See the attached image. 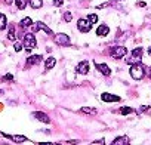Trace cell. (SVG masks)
I'll return each mask as SVG.
<instances>
[{
	"label": "cell",
	"mask_w": 151,
	"mask_h": 145,
	"mask_svg": "<svg viewBox=\"0 0 151 145\" xmlns=\"http://www.w3.org/2000/svg\"><path fill=\"white\" fill-rule=\"evenodd\" d=\"M34 117H36L37 120H40L42 123H46V124L50 121L49 117H47V114H45V113H42V111H36V113H34Z\"/></svg>",
	"instance_id": "30bf717a"
},
{
	"label": "cell",
	"mask_w": 151,
	"mask_h": 145,
	"mask_svg": "<svg viewBox=\"0 0 151 145\" xmlns=\"http://www.w3.org/2000/svg\"><path fill=\"white\" fill-rule=\"evenodd\" d=\"M8 39H9V40H15V28H14V25H11V27H9Z\"/></svg>",
	"instance_id": "44dd1931"
},
{
	"label": "cell",
	"mask_w": 151,
	"mask_h": 145,
	"mask_svg": "<svg viewBox=\"0 0 151 145\" xmlns=\"http://www.w3.org/2000/svg\"><path fill=\"white\" fill-rule=\"evenodd\" d=\"M21 25H22V27H28V25H33V19L27 17V18H24V19L21 21Z\"/></svg>",
	"instance_id": "ffe728a7"
},
{
	"label": "cell",
	"mask_w": 151,
	"mask_h": 145,
	"mask_svg": "<svg viewBox=\"0 0 151 145\" xmlns=\"http://www.w3.org/2000/svg\"><path fill=\"white\" fill-rule=\"evenodd\" d=\"M15 5L18 9H25L27 6V0H15Z\"/></svg>",
	"instance_id": "d6986e66"
},
{
	"label": "cell",
	"mask_w": 151,
	"mask_h": 145,
	"mask_svg": "<svg viewBox=\"0 0 151 145\" xmlns=\"http://www.w3.org/2000/svg\"><path fill=\"white\" fill-rule=\"evenodd\" d=\"M150 70H151V68H150Z\"/></svg>",
	"instance_id": "836d02e7"
},
{
	"label": "cell",
	"mask_w": 151,
	"mask_h": 145,
	"mask_svg": "<svg viewBox=\"0 0 151 145\" xmlns=\"http://www.w3.org/2000/svg\"><path fill=\"white\" fill-rule=\"evenodd\" d=\"M77 72H80V74H88L89 72V62L88 61H82L77 65Z\"/></svg>",
	"instance_id": "ba28073f"
},
{
	"label": "cell",
	"mask_w": 151,
	"mask_h": 145,
	"mask_svg": "<svg viewBox=\"0 0 151 145\" xmlns=\"http://www.w3.org/2000/svg\"><path fill=\"white\" fill-rule=\"evenodd\" d=\"M95 67H96V68H98V70L102 72L104 76H110V74H111V70L108 68V65H107V64H96Z\"/></svg>",
	"instance_id": "8fae6325"
},
{
	"label": "cell",
	"mask_w": 151,
	"mask_h": 145,
	"mask_svg": "<svg viewBox=\"0 0 151 145\" xmlns=\"http://www.w3.org/2000/svg\"><path fill=\"white\" fill-rule=\"evenodd\" d=\"M6 25H8V19H6V17H5L3 14H0V31L5 30Z\"/></svg>",
	"instance_id": "e0dca14e"
},
{
	"label": "cell",
	"mask_w": 151,
	"mask_h": 145,
	"mask_svg": "<svg viewBox=\"0 0 151 145\" xmlns=\"http://www.w3.org/2000/svg\"><path fill=\"white\" fill-rule=\"evenodd\" d=\"M77 27H79L80 31L88 33V31H91V28H92V22H91L89 19H79V21H77Z\"/></svg>",
	"instance_id": "277c9868"
},
{
	"label": "cell",
	"mask_w": 151,
	"mask_h": 145,
	"mask_svg": "<svg viewBox=\"0 0 151 145\" xmlns=\"http://www.w3.org/2000/svg\"><path fill=\"white\" fill-rule=\"evenodd\" d=\"M71 19H73V15H71V12H65V14H64V21H65V22H70Z\"/></svg>",
	"instance_id": "603a6c76"
},
{
	"label": "cell",
	"mask_w": 151,
	"mask_h": 145,
	"mask_svg": "<svg viewBox=\"0 0 151 145\" xmlns=\"http://www.w3.org/2000/svg\"><path fill=\"white\" fill-rule=\"evenodd\" d=\"M80 111H82V113H86V114H96V110H93V108H86V107L82 108Z\"/></svg>",
	"instance_id": "7402d4cb"
},
{
	"label": "cell",
	"mask_w": 151,
	"mask_h": 145,
	"mask_svg": "<svg viewBox=\"0 0 151 145\" xmlns=\"http://www.w3.org/2000/svg\"><path fill=\"white\" fill-rule=\"evenodd\" d=\"M39 30H42L43 33H46V34H52V30L47 27V25H45L43 22H36V24H33V31H39Z\"/></svg>",
	"instance_id": "5b68a950"
},
{
	"label": "cell",
	"mask_w": 151,
	"mask_h": 145,
	"mask_svg": "<svg viewBox=\"0 0 151 145\" xmlns=\"http://www.w3.org/2000/svg\"><path fill=\"white\" fill-rule=\"evenodd\" d=\"M0 135H2V132H0Z\"/></svg>",
	"instance_id": "1f68e13d"
},
{
	"label": "cell",
	"mask_w": 151,
	"mask_h": 145,
	"mask_svg": "<svg viewBox=\"0 0 151 145\" xmlns=\"http://www.w3.org/2000/svg\"><path fill=\"white\" fill-rule=\"evenodd\" d=\"M117 2H120V0H117Z\"/></svg>",
	"instance_id": "d6a6232c"
},
{
	"label": "cell",
	"mask_w": 151,
	"mask_h": 145,
	"mask_svg": "<svg viewBox=\"0 0 151 145\" xmlns=\"http://www.w3.org/2000/svg\"><path fill=\"white\" fill-rule=\"evenodd\" d=\"M101 99H102L104 102H120V98H119V96L111 95V93H107V92L101 95Z\"/></svg>",
	"instance_id": "52a82bcc"
},
{
	"label": "cell",
	"mask_w": 151,
	"mask_h": 145,
	"mask_svg": "<svg viewBox=\"0 0 151 145\" xmlns=\"http://www.w3.org/2000/svg\"><path fill=\"white\" fill-rule=\"evenodd\" d=\"M117 144H129V138L127 136H120L117 139L113 141V145H117Z\"/></svg>",
	"instance_id": "2e32d148"
},
{
	"label": "cell",
	"mask_w": 151,
	"mask_h": 145,
	"mask_svg": "<svg viewBox=\"0 0 151 145\" xmlns=\"http://www.w3.org/2000/svg\"><path fill=\"white\" fill-rule=\"evenodd\" d=\"M148 53H150V55H151V47H150V49H148Z\"/></svg>",
	"instance_id": "f546056e"
},
{
	"label": "cell",
	"mask_w": 151,
	"mask_h": 145,
	"mask_svg": "<svg viewBox=\"0 0 151 145\" xmlns=\"http://www.w3.org/2000/svg\"><path fill=\"white\" fill-rule=\"evenodd\" d=\"M141 56H142V47H136V49H133V50H132V58H133V59L139 61V59H141Z\"/></svg>",
	"instance_id": "4fadbf2b"
},
{
	"label": "cell",
	"mask_w": 151,
	"mask_h": 145,
	"mask_svg": "<svg viewBox=\"0 0 151 145\" xmlns=\"http://www.w3.org/2000/svg\"><path fill=\"white\" fill-rule=\"evenodd\" d=\"M93 144H104V139H98V141H93Z\"/></svg>",
	"instance_id": "83f0119b"
},
{
	"label": "cell",
	"mask_w": 151,
	"mask_h": 145,
	"mask_svg": "<svg viewBox=\"0 0 151 145\" xmlns=\"http://www.w3.org/2000/svg\"><path fill=\"white\" fill-rule=\"evenodd\" d=\"M119 113L123 114V116H127V114H133L135 110H133V108H129V107H122V108L119 110Z\"/></svg>",
	"instance_id": "9a60e30c"
},
{
	"label": "cell",
	"mask_w": 151,
	"mask_h": 145,
	"mask_svg": "<svg viewBox=\"0 0 151 145\" xmlns=\"http://www.w3.org/2000/svg\"><path fill=\"white\" fill-rule=\"evenodd\" d=\"M88 19H89V21H91V22H92V24H95V22H96V21H98V17H96V15H95V14H91V15H89V17H88Z\"/></svg>",
	"instance_id": "cb8c5ba5"
},
{
	"label": "cell",
	"mask_w": 151,
	"mask_h": 145,
	"mask_svg": "<svg viewBox=\"0 0 151 145\" xmlns=\"http://www.w3.org/2000/svg\"><path fill=\"white\" fill-rule=\"evenodd\" d=\"M55 64H56V59L55 58H47L46 62H45V68L46 70H52L55 67Z\"/></svg>",
	"instance_id": "5bb4252c"
},
{
	"label": "cell",
	"mask_w": 151,
	"mask_h": 145,
	"mask_svg": "<svg viewBox=\"0 0 151 145\" xmlns=\"http://www.w3.org/2000/svg\"><path fill=\"white\" fill-rule=\"evenodd\" d=\"M12 79H14V76H12V74H6V76L3 77V80H12Z\"/></svg>",
	"instance_id": "4316f807"
},
{
	"label": "cell",
	"mask_w": 151,
	"mask_h": 145,
	"mask_svg": "<svg viewBox=\"0 0 151 145\" xmlns=\"http://www.w3.org/2000/svg\"><path fill=\"white\" fill-rule=\"evenodd\" d=\"M40 61H42V56H40V55H33V56H30V58L27 59L25 65H27V67H31V65H37V64H39Z\"/></svg>",
	"instance_id": "9c48e42d"
},
{
	"label": "cell",
	"mask_w": 151,
	"mask_h": 145,
	"mask_svg": "<svg viewBox=\"0 0 151 145\" xmlns=\"http://www.w3.org/2000/svg\"><path fill=\"white\" fill-rule=\"evenodd\" d=\"M129 72H130L132 79H135V80H141V79H144V76H145V68H144L142 64H135V65L130 67Z\"/></svg>",
	"instance_id": "6da1fadb"
},
{
	"label": "cell",
	"mask_w": 151,
	"mask_h": 145,
	"mask_svg": "<svg viewBox=\"0 0 151 145\" xmlns=\"http://www.w3.org/2000/svg\"><path fill=\"white\" fill-rule=\"evenodd\" d=\"M5 2H6V3L9 5V3H12V2H14V0H5Z\"/></svg>",
	"instance_id": "f1b7e54d"
},
{
	"label": "cell",
	"mask_w": 151,
	"mask_h": 145,
	"mask_svg": "<svg viewBox=\"0 0 151 145\" xmlns=\"http://www.w3.org/2000/svg\"><path fill=\"white\" fill-rule=\"evenodd\" d=\"M126 53H127V49H126V47H123V46H116V47H113V49H111V56H113V58H116V59L123 58Z\"/></svg>",
	"instance_id": "3957f363"
},
{
	"label": "cell",
	"mask_w": 151,
	"mask_h": 145,
	"mask_svg": "<svg viewBox=\"0 0 151 145\" xmlns=\"http://www.w3.org/2000/svg\"><path fill=\"white\" fill-rule=\"evenodd\" d=\"M14 47H15V50H17V52H19V50L22 49V43H19V42H15V46H14Z\"/></svg>",
	"instance_id": "d4e9b609"
},
{
	"label": "cell",
	"mask_w": 151,
	"mask_h": 145,
	"mask_svg": "<svg viewBox=\"0 0 151 145\" xmlns=\"http://www.w3.org/2000/svg\"><path fill=\"white\" fill-rule=\"evenodd\" d=\"M24 47L27 49V52H30L34 46H36V36L33 34V33H27L25 36H24Z\"/></svg>",
	"instance_id": "7a4b0ae2"
},
{
	"label": "cell",
	"mask_w": 151,
	"mask_h": 145,
	"mask_svg": "<svg viewBox=\"0 0 151 145\" xmlns=\"http://www.w3.org/2000/svg\"><path fill=\"white\" fill-rule=\"evenodd\" d=\"M30 5H31V8H34V9H40L42 5H43V2H42V0H30Z\"/></svg>",
	"instance_id": "ac0fdd59"
},
{
	"label": "cell",
	"mask_w": 151,
	"mask_h": 145,
	"mask_svg": "<svg viewBox=\"0 0 151 145\" xmlns=\"http://www.w3.org/2000/svg\"><path fill=\"white\" fill-rule=\"evenodd\" d=\"M62 3H64V0H53V5L55 6H61Z\"/></svg>",
	"instance_id": "484cf974"
},
{
	"label": "cell",
	"mask_w": 151,
	"mask_h": 145,
	"mask_svg": "<svg viewBox=\"0 0 151 145\" xmlns=\"http://www.w3.org/2000/svg\"><path fill=\"white\" fill-rule=\"evenodd\" d=\"M2 93H3V92H2V90H0V95H2Z\"/></svg>",
	"instance_id": "4dcf8cb0"
},
{
	"label": "cell",
	"mask_w": 151,
	"mask_h": 145,
	"mask_svg": "<svg viewBox=\"0 0 151 145\" xmlns=\"http://www.w3.org/2000/svg\"><path fill=\"white\" fill-rule=\"evenodd\" d=\"M108 31H110V28H108L107 25H99L98 30H96V34H98V36H107Z\"/></svg>",
	"instance_id": "7c38bea8"
},
{
	"label": "cell",
	"mask_w": 151,
	"mask_h": 145,
	"mask_svg": "<svg viewBox=\"0 0 151 145\" xmlns=\"http://www.w3.org/2000/svg\"><path fill=\"white\" fill-rule=\"evenodd\" d=\"M55 40H56V43H58V45H62V46L70 45V37H68L67 34H64V33L56 34V36H55Z\"/></svg>",
	"instance_id": "8992f818"
}]
</instances>
